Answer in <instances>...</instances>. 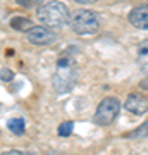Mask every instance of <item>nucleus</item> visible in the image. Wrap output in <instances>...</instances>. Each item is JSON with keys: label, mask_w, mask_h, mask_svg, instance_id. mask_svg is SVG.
Returning a JSON list of instances; mask_svg holds the SVG:
<instances>
[{"label": "nucleus", "mask_w": 148, "mask_h": 155, "mask_svg": "<svg viewBox=\"0 0 148 155\" xmlns=\"http://www.w3.org/2000/svg\"><path fill=\"white\" fill-rule=\"evenodd\" d=\"M79 69L72 57H61L55 66L54 74V88L57 93H69L77 83Z\"/></svg>", "instance_id": "nucleus-1"}, {"label": "nucleus", "mask_w": 148, "mask_h": 155, "mask_svg": "<svg viewBox=\"0 0 148 155\" xmlns=\"http://www.w3.org/2000/svg\"><path fill=\"white\" fill-rule=\"evenodd\" d=\"M36 16L41 21V24L48 26V28H62L71 21V12H69L67 5L59 0L41 5L36 12Z\"/></svg>", "instance_id": "nucleus-2"}, {"label": "nucleus", "mask_w": 148, "mask_h": 155, "mask_svg": "<svg viewBox=\"0 0 148 155\" xmlns=\"http://www.w3.org/2000/svg\"><path fill=\"white\" fill-rule=\"evenodd\" d=\"M71 28L77 35H95L100 29V16L95 11L79 9L71 16Z\"/></svg>", "instance_id": "nucleus-3"}, {"label": "nucleus", "mask_w": 148, "mask_h": 155, "mask_svg": "<svg viewBox=\"0 0 148 155\" xmlns=\"http://www.w3.org/2000/svg\"><path fill=\"white\" fill-rule=\"evenodd\" d=\"M121 110V102L115 97H107L100 102V105L95 110V122L98 126H109L115 121Z\"/></svg>", "instance_id": "nucleus-4"}, {"label": "nucleus", "mask_w": 148, "mask_h": 155, "mask_svg": "<svg viewBox=\"0 0 148 155\" xmlns=\"http://www.w3.org/2000/svg\"><path fill=\"white\" fill-rule=\"evenodd\" d=\"M26 38L33 45L47 47V45H52L57 40V33L52 31L48 26H31L29 29H26Z\"/></svg>", "instance_id": "nucleus-5"}, {"label": "nucleus", "mask_w": 148, "mask_h": 155, "mask_svg": "<svg viewBox=\"0 0 148 155\" xmlns=\"http://www.w3.org/2000/svg\"><path fill=\"white\" fill-rule=\"evenodd\" d=\"M127 112H131L134 116H141L148 110V98L141 93H131L126 98V104H124Z\"/></svg>", "instance_id": "nucleus-6"}, {"label": "nucleus", "mask_w": 148, "mask_h": 155, "mask_svg": "<svg viewBox=\"0 0 148 155\" xmlns=\"http://www.w3.org/2000/svg\"><path fill=\"white\" fill-rule=\"evenodd\" d=\"M129 22L138 29H148V4L146 5H138L134 7L129 16H127Z\"/></svg>", "instance_id": "nucleus-7"}, {"label": "nucleus", "mask_w": 148, "mask_h": 155, "mask_svg": "<svg viewBox=\"0 0 148 155\" xmlns=\"http://www.w3.org/2000/svg\"><path fill=\"white\" fill-rule=\"evenodd\" d=\"M138 67L143 74L148 76V38L143 40L138 47Z\"/></svg>", "instance_id": "nucleus-8"}, {"label": "nucleus", "mask_w": 148, "mask_h": 155, "mask_svg": "<svg viewBox=\"0 0 148 155\" xmlns=\"http://www.w3.org/2000/svg\"><path fill=\"white\" fill-rule=\"evenodd\" d=\"M7 127L11 129V133L14 134H24V129H26V122H24V119L22 117H14V119H11V121L7 122Z\"/></svg>", "instance_id": "nucleus-9"}, {"label": "nucleus", "mask_w": 148, "mask_h": 155, "mask_svg": "<svg viewBox=\"0 0 148 155\" xmlns=\"http://www.w3.org/2000/svg\"><path fill=\"white\" fill-rule=\"evenodd\" d=\"M127 138H146L148 136V121H145L140 127H136L134 131L126 134Z\"/></svg>", "instance_id": "nucleus-10"}, {"label": "nucleus", "mask_w": 148, "mask_h": 155, "mask_svg": "<svg viewBox=\"0 0 148 155\" xmlns=\"http://www.w3.org/2000/svg\"><path fill=\"white\" fill-rule=\"evenodd\" d=\"M11 26L14 29H19V31H22L24 28H31V21L28 19V17H14L11 21Z\"/></svg>", "instance_id": "nucleus-11"}, {"label": "nucleus", "mask_w": 148, "mask_h": 155, "mask_svg": "<svg viewBox=\"0 0 148 155\" xmlns=\"http://www.w3.org/2000/svg\"><path fill=\"white\" fill-rule=\"evenodd\" d=\"M72 127H74V124H72L71 121H66V122H62L61 126H59V129H57V131H59V134H61V136H64V138H66V136H71Z\"/></svg>", "instance_id": "nucleus-12"}, {"label": "nucleus", "mask_w": 148, "mask_h": 155, "mask_svg": "<svg viewBox=\"0 0 148 155\" xmlns=\"http://www.w3.org/2000/svg\"><path fill=\"white\" fill-rule=\"evenodd\" d=\"M0 79L2 81H12L14 79V72L11 69H7V67H2L0 69Z\"/></svg>", "instance_id": "nucleus-13"}, {"label": "nucleus", "mask_w": 148, "mask_h": 155, "mask_svg": "<svg viewBox=\"0 0 148 155\" xmlns=\"http://www.w3.org/2000/svg\"><path fill=\"white\" fill-rule=\"evenodd\" d=\"M17 4L21 7H24V9H31V7L38 5V4H41L43 0H16Z\"/></svg>", "instance_id": "nucleus-14"}, {"label": "nucleus", "mask_w": 148, "mask_h": 155, "mask_svg": "<svg viewBox=\"0 0 148 155\" xmlns=\"http://www.w3.org/2000/svg\"><path fill=\"white\" fill-rule=\"evenodd\" d=\"M0 155H35L31 152H22V150H9V152H4Z\"/></svg>", "instance_id": "nucleus-15"}, {"label": "nucleus", "mask_w": 148, "mask_h": 155, "mask_svg": "<svg viewBox=\"0 0 148 155\" xmlns=\"http://www.w3.org/2000/svg\"><path fill=\"white\" fill-rule=\"evenodd\" d=\"M77 4H93V2H97V0H76Z\"/></svg>", "instance_id": "nucleus-16"}]
</instances>
